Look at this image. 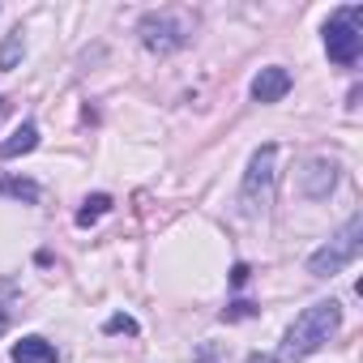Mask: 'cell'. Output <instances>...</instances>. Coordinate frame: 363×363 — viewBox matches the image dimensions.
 <instances>
[{
  "label": "cell",
  "instance_id": "1",
  "mask_svg": "<svg viewBox=\"0 0 363 363\" xmlns=\"http://www.w3.org/2000/svg\"><path fill=\"white\" fill-rule=\"evenodd\" d=\"M337 329H342V303H337V299H316L312 308H303V312L295 316V325L286 329V337H282L274 363H299V359L316 354Z\"/></svg>",
  "mask_w": 363,
  "mask_h": 363
},
{
  "label": "cell",
  "instance_id": "2",
  "mask_svg": "<svg viewBox=\"0 0 363 363\" xmlns=\"http://www.w3.org/2000/svg\"><path fill=\"white\" fill-rule=\"evenodd\" d=\"M274 184H278V145H261L248 158L244 184H240V214L244 218H261L274 206Z\"/></svg>",
  "mask_w": 363,
  "mask_h": 363
},
{
  "label": "cell",
  "instance_id": "3",
  "mask_svg": "<svg viewBox=\"0 0 363 363\" xmlns=\"http://www.w3.org/2000/svg\"><path fill=\"white\" fill-rule=\"evenodd\" d=\"M359 248H363V218L354 214V218H346V227H342L329 244H320V248L308 257V274H312V278H333V274H342V269L359 257Z\"/></svg>",
  "mask_w": 363,
  "mask_h": 363
},
{
  "label": "cell",
  "instance_id": "4",
  "mask_svg": "<svg viewBox=\"0 0 363 363\" xmlns=\"http://www.w3.org/2000/svg\"><path fill=\"white\" fill-rule=\"evenodd\" d=\"M325 52H329L333 65H354L359 60V52H363V5L337 9L325 22Z\"/></svg>",
  "mask_w": 363,
  "mask_h": 363
},
{
  "label": "cell",
  "instance_id": "5",
  "mask_svg": "<svg viewBox=\"0 0 363 363\" xmlns=\"http://www.w3.org/2000/svg\"><path fill=\"white\" fill-rule=\"evenodd\" d=\"M137 35H141V48L154 52V56H171L189 43V26L175 22L171 13H145L137 22Z\"/></svg>",
  "mask_w": 363,
  "mask_h": 363
},
{
  "label": "cell",
  "instance_id": "6",
  "mask_svg": "<svg viewBox=\"0 0 363 363\" xmlns=\"http://www.w3.org/2000/svg\"><path fill=\"white\" fill-rule=\"evenodd\" d=\"M333 184H337V162H329V158H312L299 171V193L308 201H325L333 193Z\"/></svg>",
  "mask_w": 363,
  "mask_h": 363
},
{
  "label": "cell",
  "instance_id": "7",
  "mask_svg": "<svg viewBox=\"0 0 363 363\" xmlns=\"http://www.w3.org/2000/svg\"><path fill=\"white\" fill-rule=\"evenodd\" d=\"M286 94H291V73L282 65H269L252 77V99L257 103H282Z\"/></svg>",
  "mask_w": 363,
  "mask_h": 363
},
{
  "label": "cell",
  "instance_id": "8",
  "mask_svg": "<svg viewBox=\"0 0 363 363\" xmlns=\"http://www.w3.org/2000/svg\"><path fill=\"white\" fill-rule=\"evenodd\" d=\"M9 359H13V363H60L56 346H52L48 337H39V333L13 342V346H9Z\"/></svg>",
  "mask_w": 363,
  "mask_h": 363
},
{
  "label": "cell",
  "instance_id": "9",
  "mask_svg": "<svg viewBox=\"0 0 363 363\" xmlns=\"http://www.w3.org/2000/svg\"><path fill=\"white\" fill-rule=\"evenodd\" d=\"M35 145H39V124L26 120V124H18L5 141H0V158H22V154H30Z\"/></svg>",
  "mask_w": 363,
  "mask_h": 363
},
{
  "label": "cell",
  "instance_id": "10",
  "mask_svg": "<svg viewBox=\"0 0 363 363\" xmlns=\"http://www.w3.org/2000/svg\"><path fill=\"white\" fill-rule=\"evenodd\" d=\"M0 193H5V197H13V201H30V206L43 197L35 179H13V175H0Z\"/></svg>",
  "mask_w": 363,
  "mask_h": 363
},
{
  "label": "cell",
  "instance_id": "11",
  "mask_svg": "<svg viewBox=\"0 0 363 363\" xmlns=\"http://www.w3.org/2000/svg\"><path fill=\"white\" fill-rule=\"evenodd\" d=\"M22 56H26V39H22V30L5 35V43H0V73L18 69V60H22Z\"/></svg>",
  "mask_w": 363,
  "mask_h": 363
},
{
  "label": "cell",
  "instance_id": "12",
  "mask_svg": "<svg viewBox=\"0 0 363 363\" xmlns=\"http://www.w3.org/2000/svg\"><path fill=\"white\" fill-rule=\"evenodd\" d=\"M111 210V197L107 193H94V197H86L82 201V210H77V227H94L103 214Z\"/></svg>",
  "mask_w": 363,
  "mask_h": 363
},
{
  "label": "cell",
  "instance_id": "13",
  "mask_svg": "<svg viewBox=\"0 0 363 363\" xmlns=\"http://www.w3.org/2000/svg\"><path fill=\"white\" fill-rule=\"evenodd\" d=\"M257 312H261L257 303H248V299H235V303H227V308H223V320L231 325V320H248V316H257Z\"/></svg>",
  "mask_w": 363,
  "mask_h": 363
},
{
  "label": "cell",
  "instance_id": "14",
  "mask_svg": "<svg viewBox=\"0 0 363 363\" xmlns=\"http://www.w3.org/2000/svg\"><path fill=\"white\" fill-rule=\"evenodd\" d=\"M103 333H137V320H133V316H124V312H120V316H111V320H107V325H103Z\"/></svg>",
  "mask_w": 363,
  "mask_h": 363
},
{
  "label": "cell",
  "instance_id": "15",
  "mask_svg": "<svg viewBox=\"0 0 363 363\" xmlns=\"http://www.w3.org/2000/svg\"><path fill=\"white\" fill-rule=\"evenodd\" d=\"M248 278H252V269H248V265H244V261H240V265H235V269H231V286H244V282H248Z\"/></svg>",
  "mask_w": 363,
  "mask_h": 363
},
{
  "label": "cell",
  "instance_id": "16",
  "mask_svg": "<svg viewBox=\"0 0 363 363\" xmlns=\"http://www.w3.org/2000/svg\"><path fill=\"white\" fill-rule=\"evenodd\" d=\"M9 320H13V308H9V303H0V333L9 329Z\"/></svg>",
  "mask_w": 363,
  "mask_h": 363
}]
</instances>
